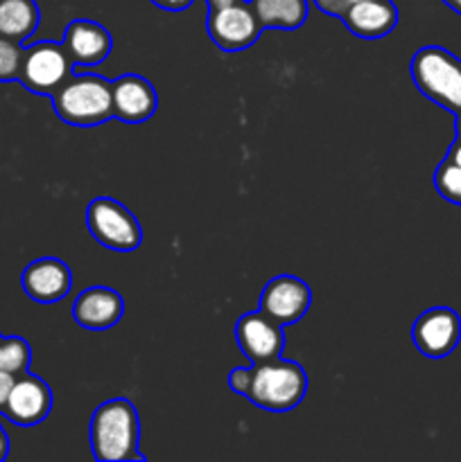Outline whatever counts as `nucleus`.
<instances>
[{
    "instance_id": "obj_1",
    "label": "nucleus",
    "mask_w": 461,
    "mask_h": 462,
    "mask_svg": "<svg viewBox=\"0 0 461 462\" xmlns=\"http://www.w3.org/2000/svg\"><path fill=\"white\" fill-rule=\"evenodd\" d=\"M229 386L238 395L262 411L271 413H287L296 409L307 393V374L294 361H285L283 356L262 364H253L251 368H235L229 374Z\"/></svg>"
},
{
    "instance_id": "obj_2",
    "label": "nucleus",
    "mask_w": 461,
    "mask_h": 462,
    "mask_svg": "<svg viewBox=\"0 0 461 462\" xmlns=\"http://www.w3.org/2000/svg\"><path fill=\"white\" fill-rule=\"evenodd\" d=\"M138 440L140 420L129 400L116 397L95 409L90 420V449L95 460H145L138 449Z\"/></svg>"
},
{
    "instance_id": "obj_3",
    "label": "nucleus",
    "mask_w": 461,
    "mask_h": 462,
    "mask_svg": "<svg viewBox=\"0 0 461 462\" xmlns=\"http://www.w3.org/2000/svg\"><path fill=\"white\" fill-rule=\"evenodd\" d=\"M52 106L59 120L66 125H104L113 117L111 81L99 75H72L52 95Z\"/></svg>"
},
{
    "instance_id": "obj_4",
    "label": "nucleus",
    "mask_w": 461,
    "mask_h": 462,
    "mask_svg": "<svg viewBox=\"0 0 461 462\" xmlns=\"http://www.w3.org/2000/svg\"><path fill=\"white\" fill-rule=\"evenodd\" d=\"M416 88L450 113L461 111V59L441 45H425L409 63Z\"/></svg>"
},
{
    "instance_id": "obj_5",
    "label": "nucleus",
    "mask_w": 461,
    "mask_h": 462,
    "mask_svg": "<svg viewBox=\"0 0 461 462\" xmlns=\"http://www.w3.org/2000/svg\"><path fill=\"white\" fill-rule=\"evenodd\" d=\"M86 224L90 235L111 251L131 253L143 244V228L138 219L116 199L99 197L90 201L86 210Z\"/></svg>"
},
{
    "instance_id": "obj_6",
    "label": "nucleus",
    "mask_w": 461,
    "mask_h": 462,
    "mask_svg": "<svg viewBox=\"0 0 461 462\" xmlns=\"http://www.w3.org/2000/svg\"><path fill=\"white\" fill-rule=\"evenodd\" d=\"M72 59L63 43L41 41L23 52L18 81L36 95H54L72 77Z\"/></svg>"
},
{
    "instance_id": "obj_7",
    "label": "nucleus",
    "mask_w": 461,
    "mask_h": 462,
    "mask_svg": "<svg viewBox=\"0 0 461 462\" xmlns=\"http://www.w3.org/2000/svg\"><path fill=\"white\" fill-rule=\"evenodd\" d=\"M206 30L208 36L217 43V48L224 50V52H240V50H247L256 43L262 25L253 12L251 3L238 0L233 5L211 9Z\"/></svg>"
},
{
    "instance_id": "obj_8",
    "label": "nucleus",
    "mask_w": 461,
    "mask_h": 462,
    "mask_svg": "<svg viewBox=\"0 0 461 462\" xmlns=\"http://www.w3.org/2000/svg\"><path fill=\"white\" fill-rule=\"evenodd\" d=\"M416 350L428 359H446L461 341V319L450 307H432L411 328Z\"/></svg>"
},
{
    "instance_id": "obj_9",
    "label": "nucleus",
    "mask_w": 461,
    "mask_h": 462,
    "mask_svg": "<svg viewBox=\"0 0 461 462\" xmlns=\"http://www.w3.org/2000/svg\"><path fill=\"white\" fill-rule=\"evenodd\" d=\"M310 305V287L294 275H276L260 293V311L283 328L298 323L307 314Z\"/></svg>"
},
{
    "instance_id": "obj_10",
    "label": "nucleus",
    "mask_w": 461,
    "mask_h": 462,
    "mask_svg": "<svg viewBox=\"0 0 461 462\" xmlns=\"http://www.w3.org/2000/svg\"><path fill=\"white\" fill-rule=\"evenodd\" d=\"M52 411V391L48 383L34 374H21L14 382L7 404L3 406L0 415L14 422L16 427L30 429L43 422Z\"/></svg>"
},
{
    "instance_id": "obj_11",
    "label": "nucleus",
    "mask_w": 461,
    "mask_h": 462,
    "mask_svg": "<svg viewBox=\"0 0 461 462\" xmlns=\"http://www.w3.org/2000/svg\"><path fill=\"white\" fill-rule=\"evenodd\" d=\"M235 338L247 356L253 364H262V361L278 359L285 350V334L283 325L271 320L269 316L258 311H249L235 325Z\"/></svg>"
},
{
    "instance_id": "obj_12",
    "label": "nucleus",
    "mask_w": 461,
    "mask_h": 462,
    "mask_svg": "<svg viewBox=\"0 0 461 462\" xmlns=\"http://www.w3.org/2000/svg\"><path fill=\"white\" fill-rule=\"evenodd\" d=\"M23 291L41 305L63 300L72 289V271L57 257H41L25 266L21 275Z\"/></svg>"
},
{
    "instance_id": "obj_13",
    "label": "nucleus",
    "mask_w": 461,
    "mask_h": 462,
    "mask_svg": "<svg viewBox=\"0 0 461 462\" xmlns=\"http://www.w3.org/2000/svg\"><path fill=\"white\" fill-rule=\"evenodd\" d=\"M113 90V116L127 125L147 122L156 111V90L145 77L122 75L111 81Z\"/></svg>"
},
{
    "instance_id": "obj_14",
    "label": "nucleus",
    "mask_w": 461,
    "mask_h": 462,
    "mask_svg": "<svg viewBox=\"0 0 461 462\" xmlns=\"http://www.w3.org/2000/svg\"><path fill=\"white\" fill-rule=\"evenodd\" d=\"M61 43L72 63L86 68L102 63L113 50V39L107 27L86 18H77L66 27Z\"/></svg>"
},
{
    "instance_id": "obj_15",
    "label": "nucleus",
    "mask_w": 461,
    "mask_h": 462,
    "mask_svg": "<svg viewBox=\"0 0 461 462\" xmlns=\"http://www.w3.org/2000/svg\"><path fill=\"white\" fill-rule=\"evenodd\" d=\"M122 314H125V300L118 291L108 287H90L77 296L75 305H72V319L77 325L86 329H102L113 328L120 323Z\"/></svg>"
},
{
    "instance_id": "obj_16",
    "label": "nucleus",
    "mask_w": 461,
    "mask_h": 462,
    "mask_svg": "<svg viewBox=\"0 0 461 462\" xmlns=\"http://www.w3.org/2000/svg\"><path fill=\"white\" fill-rule=\"evenodd\" d=\"M342 21L360 39H382L398 25V7L391 0H362L343 12Z\"/></svg>"
},
{
    "instance_id": "obj_17",
    "label": "nucleus",
    "mask_w": 461,
    "mask_h": 462,
    "mask_svg": "<svg viewBox=\"0 0 461 462\" xmlns=\"http://www.w3.org/2000/svg\"><path fill=\"white\" fill-rule=\"evenodd\" d=\"M262 30L292 32L306 23L307 0H251Z\"/></svg>"
},
{
    "instance_id": "obj_18",
    "label": "nucleus",
    "mask_w": 461,
    "mask_h": 462,
    "mask_svg": "<svg viewBox=\"0 0 461 462\" xmlns=\"http://www.w3.org/2000/svg\"><path fill=\"white\" fill-rule=\"evenodd\" d=\"M41 23L39 5L34 0H0V36L23 43Z\"/></svg>"
},
{
    "instance_id": "obj_19",
    "label": "nucleus",
    "mask_w": 461,
    "mask_h": 462,
    "mask_svg": "<svg viewBox=\"0 0 461 462\" xmlns=\"http://www.w3.org/2000/svg\"><path fill=\"white\" fill-rule=\"evenodd\" d=\"M32 350L25 338L21 337H3L0 338V370L21 377L30 370Z\"/></svg>"
},
{
    "instance_id": "obj_20",
    "label": "nucleus",
    "mask_w": 461,
    "mask_h": 462,
    "mask_svg": "<svg viewBox=\"0 0 461 462\" xmlns=\"http://www.w3.org/2000/svg\"><path fill=\"white\" fill-rule=\"evenodd\" d=\"M434 185L446 201L461 206V167L452 161H443L434 171Z\"/></svg>"
},
{
    "instance_id": "obj_21",
    "label": "nucleus",
    "mask_w": 461,
    "mask_h": 462,
    "mask_svg": "<svg viewBox=\"0 0 461 462\" xmlns=\"http://www.w3.org/2000/svg\"><path fill=\"white\" fill-rule=\"evenodd\" d=\"M23 52H25V48L18 41L0 36V81L18 79V75H21Z\"/></svg>"
},
{
    "instance_id": "obj_22",
    "label": "nucleus",
    "mask_w": 461,
    "mask_h": 462,
    "mask_svg": "<svg viewBox=\"0 0 461 462\" xmlns=\"http://www.w3.org/2000/svg\"><path fill=\"white\" fill-rule=\"evenodd\" d=\"M362 3V0H315L316 7L321 9L324 14H328V16H343V12H346L348 7H353V5Z\"/></svg>"
},
{
    "instance_id": "obj_23",
    "label": "nucleus",
    "mask_w": 461,
    "mask_h": 462,
    "mask_svg": "<svg viewBox=\"0 0 461 462\" xmlns=\"http://www.w3.org/2000/svg\"><path fill=\"white\" fill-rule=\"evenodd\" d=\"M14 382H16V377H14V374L0 370V411H3V406L7 404V397H9V393H12Z\"/></svg>"
},
{
    "instance_id": "obj_24",
    "label": "nucleus",
    "mask_w": 461,
    "mask_h": 462,
    "mask_svg": "<svg viewBox=\"0 0 461 462\" xmlns=\"http://www.w3.org/2000/svg\"><path fill=\"white\" fill-rule=\"evenodd\" d=\"M152 3L156 5V7L165 9V12H183V9H188L194 0H152Z\"/></svg>"
},
{
    "instance_id": "obj_25",
    "label": "nucleus",
    "mask_w": 461,
    "mask_h": 462,
    "mask_svg": "<svg viewBox=\"0 0 461 462\" xmlns=\"http://www.w3.org/2000/svg\"><path fill=\"white\" fill-rule=\"evenodd\" d=\"M447 161H452V162H456V165L461 167V138H456L455 143H452V147L447 149Z\"/></svg>"
},
{
    "instance_id": "obj_26",
    "label": "nucleus",
    "mask_w": 461,
    "mask_h": 462,
    "mask_svg": "<svg viewBox=\"0 0 461 462\" xmlns=\"http://www.w3.org/2000/svg\"><path fill=\"white\" fill-rule=\"evenodd\" d=\"M7 454H9V438L7 433H5V429L0 427V460L7 458Z\"/></svg>"
},
{
    "instance_id": "obj_27",
    "label": "nucleus",
    "mask_w": 461,
    "mask_h": 462,
    "mask_svg": "<svg viewBox=\"0 0 461 462\" xmlns=\"http://www.w3.org/2000/svg\"><path fill=\"white\" fill-rule=\"evenodd\" d=\"M208 9H217V7H224V5H233L238 0H206Z\"/></svg>"
},
{
    "instance_id": "obj_28",
    "label": "nucleus",
    "mask_w": 461,
    "mask_h": 462,
    "mask_svg": "<svg viewBox=\"0 0 461 462\" xmlns=\"http://www.w3.org/2000/svg\"><path fill=\"white\" fill-rule=\"evenodd\" d=\"M441 3H446L452 12H456L461 16V0H441Z\"/></svg>"
},
{
    "instance_id": "obj_29",
    "label": "nucleus",
    "mask_w": 461,
    "mask_h": 462,
    "mask_svg": "<svg viewBox=\"0 0 461 462\" xmlns=\"http://www.w3.org/2000/svg\"><path fill=\"white\" fill-rule=\"evenodd\" d=\"M455 131H456V138H461V111L456 113V120H455Z\"/></svg>"
},
{
    "instance_id": "obj_30",
    "label": "nucleus",
    "mask_w": 461,
    "mask_h": 462,
    "mask_svg": "<svg viewBox=\"0 0 461 462\" xmlns=\"http://www.w3.org/2000/svg\"><path fill=\"white\" fill-rule=\"evenodd\" d=\"M0 338H3V337H0Z\"/></svg>"
}]
</instances>
